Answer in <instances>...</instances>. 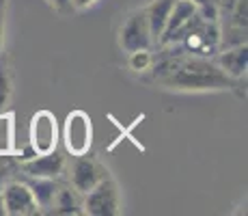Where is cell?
<instances>
[{
    "label": "cell",
    "instance_id": "obj_15",
    "mask_svg": "<svg viewBox=\"0 0 248 216\" xmlns=\"http://www.w3.org/2000/svg\"><path fill=\"white\" fill-rule=\"evenodd\" d=\"M151 63H154V56H151L149 50L130 52V67H132L134 71H145V69H149Z\"/></svg>",
    "mask_w": 248,
    "mask_h": 216
},
{
    "label": "cell",
    "instance_id": "obj_12",
    "mask_svg": "<svg viewBox=\"0 0 248 216\" xmlns=\"http://www.w3.org/2000/svg\"><path fill=\"white\" fill-rule=\"evenodd\" d=\"M26 184H28V188H31L32 197H35L39 210L41 208H50L56 193H59V188H61V184L56 180H52V177H31L28 175Z\"/></svg>",
    "mask_w": 248,
    "mask_h": 216
},
{
    "label": "cell",
    "instance_id": "obj_11",
    "mask_svg": "<svg viewBox=\"0 0 248 216\" xmlns=\"http://www.w3.org/2000/svg\"><path fill=\"white\" fill-rule=\"evenodd\" d=\"M173 4H175V0H154V2L145 9L154 43H160V37H162V33H164L166 20H169V16H170Z\"/></svg>",
    "mask_w": 248,
    "mask_h": 216
},
{
    "label": "cell",
    "instance_id": "obj_7",
    "mask_svg": "<svg viewBox=\"0 0 248 216\" xmlns=\"http://www.w3.org/2000/svg\"><path fill=\"white\" fill-rule=\"evenodd\" d=\"M106 175H108L106 169H104L95 158L87 156V153L76 156L74 165H71V188L78 190L80 195H84Z\"/></svg>",
    "mask_w": 248,
    "mask_h": 216
},
{
    "label": "cell",
    "instance_id": "obj_16",
    "mask_svg": "<svg viewBox=\"0 0 248 216\" xmlns=\"http://www.w3.org/2000/svg\"><path fill=\"white\" fill-rule=\"evenodd\" d=\"M9 93H11V83H9V76H7V69H4V65L0 63V113H2L4 104H7Z\"/></svg>",
    "mask_w": 248,
    "mask_h": 216
},
{
    "label": "cell",
    "instance_id": "obj_8",
    "mask_svg": "<svg viewBox=\"0 0 248 216\" xmlns=\"http://www.w3.org/2000/svg\"><path fill=\"white\" fill-rule=\"evenodd\" d=\"M65 156L61 151L52 150L46 153H35L32 158L22 162V173L31 177H52V180H59L65 171Z\"/></svg>",
    "mask_w": 248,
    "mask_h": 216
},
{
    "label": "cell",
    "instance_id": "obj_13",
    "mask_svg": "<svg viewBox=\"0 0 248 216\" xmlns=\"http://www.w3.org/2000/svg\"><path fill=\"white\" fill-rule=\"evenodd\" d=\"M78 190L74 188H67V186H61L59 193H56L54 201H52V212L56 214H80L82 212V201L78 199Z\"/></svg>",
    "mask_w": 248,
    "mask_h": 216
},
{
    "label": "cell",
    "instance_id": "obj_20",
    "mask_svg": "<svg viewBox=\"0 0 248 216\" xmlns=\"http://www.w3.org/2000/svg\"><path fill=\"white\" fill-rule=\"evenodd\" d=\"M0 216H4V208H2V199H0Z\"/></svg>",
    "mask_w": 248,
    "mask_h": 216
},
{
    "label": "cell",
    "instance_id": "obj_5",
    "mask_svg": "<svg viewBox=\"0 0 248 216\" xmlns=\"http://www.w3.org/2000/svg\"><path fill=\"white\" fill-rule=\"evenodd\" d=\"M65 147L74 156H82L91 147V119L82 110H74L65 121Z\"/></svg>",
    "mask_w": 248,
    "mask_h": 216
},
{
    "label": "cell",
    "instance_id": "obj_2",
    "mask_svg": "<svg viewBox=\"0 0 248 216\" xmlns=\"http://www.w3.org/2000/svg\"><path fill=\"white\" fill-rule=\"evenodd\" d=\"M82 212L91 216H114L119 214V190L110 177L99 180L89 193H84Z\"/></svg>",
    "mask_w": 248,
    "mask_h": 216
},
{
    "label": "cell",
    "instance_id": "obj_1",
    "mask_svg": "<svg viewBox=\"0 0 248 216\" xmlns=\"http://www.w3.org/2000/svg\"><path fill=\"white\" fill-rule=\"evenodd\" d=\"M149 69H154V76L160 84L169 89L181 91H220L231 89L233 80L218 67V63L209 61L207 56H186V52L179 50L173 54H166L162 61L151 63Z\"/></svg>",
    "mask_w": 248,
    "mask_h": 216
},
{
    "label": "cell",
    "instance_id": "obj_9",
    "mask_svg": "<svg viewBox=\"0 0 248 216\" xmlns=\"http://www.w3.org/2000/svg\"><path fill=\"white\" fill-rule=\"evenodd\" d=\"M218 67H220L231 80H237V78H242V76H246L248 46L246 43H240V46L220 50V54H218Z\"/></svg>",
    "mask_w": 248,
    "mask_h": 216
},
{
    "label": "cell",
    "instance_id": "obj_18",
    "mask_svg": "<svg viewBox=\"0 0 248 216\" xmlns=\"http://www.w3.org/2000/svg\"><path fill=\"white\" fill-rule=\"evenodd\" d=\"M4 7H7V2L0 0V50H2V41H4Z\"/></svg>",
    "mask_w": 248,
    "mask_h": 216
},
{
    "label": "cell",
    "instance_id": "obj_14",
    "mask_svg": "<svg viewBox=\"0 0 248 216\" xmlns=\"http://www.w3.org/2000/svg\"><path fill=\"white\" fill-rule=\"evenodd\" d=\"M197 13L207 22H218V0H192Z\"/></svg>",
    "mask_w": 248,
    "mask_h": 216
},
{
    "label": "cell",
    "instance_id": "obj_4",
    "mask_svg": "<svg viewBox=\"0 0 248 216\" xmlns=\"http://www.w3.org/2000/svg\"><path fill=\"white\" fill-rule=\"evenodd\" d=\"M0 199H2L4 214L9 216H31L39 212V205H37L26 182H9V184H4Z\"/></svg>",
    "mask_w": 248,
    "mask_h": 216
},
{
    "label": "cell",
    "instance_id": "obj_10",
    "mask_svg": "<svg viewBox=\"0 0 248 216\" xmlns=\"http://www.w3.org/2000/svg\"><path fill=\"white\" fill-rule=\"evenodd\" d=\"M194 13H197V7H194L192 0H175L173 9H170V16H169V20H166L164 33H162V37H160L162 46H166V43L173 39L175 33H177Z\"/></svg>",
    "mask_w": 248,
    "mask_h": 216
},
{
    "label": "cell",
    "instance_id": "obj_6",
    "mask_svg": "<svg viewBox=\"0 0 248 216\" xmlns=\"http://www.w3.org/2000/svg\"><path fill=\"white\" fill-rule=\"evenodd\" d=\"M59 132H56V119L47 110H39L31 121V147L35 153H46L56 150Z\"/></svg>",
    "mask_w": 248,
    "mask_h": 216
},
{
    "label": "cell",
    "instance_id": "obj_17",
    "mask_svg": "<svg viewBox=\"0 0 248 216\" xmlns=\"http://www.w3.org/2000/svg\"><path fill=\"white\" fill-rule=\"evenodd\" d=\"M13 171H16V162L11 160V156H0V188H2V180Z\"/></svg>",
    "mask_w": 248,
    "mask_h": 216
},
{
    "label": "cell",
    "instance_id": "obj_19",
    "mask_svg": "<svg viewBox=\"0 0 248 216\" xmlns=\"http://www.w3.org/2000/svg\"><path fill=\"white\" fill-rule=\"evenodd\" d=\"M95 0H71V4L74 7H78V9H84V7H89V4H93Z\"/></svg>",
    "mask_w": 248,
    "mask_h": 216
},
{
    "label": "cell",
    "instance_id": "obj_3",
    "mask_svg": "<svg viewBox=\"0 0 248 216\" xmlns=\"http://www.w3.org/2000/svg\"><path fill=\"white\" fill-rule=\"evenodd\" d=\"M119 43L125 52H136V50H151L154 48V39H151L149 22H147L145 9L134 11L121 26V35H119Z\"/></svg>",
    "mask_w": 248,
    "mask_h": 216
}]
</instances>
